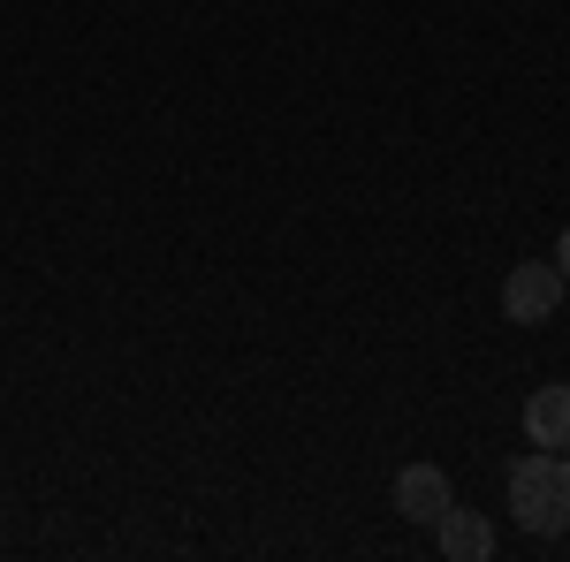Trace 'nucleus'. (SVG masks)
I'll return each instance as SVG.
<instances>
[{"label":"nucleus","mask_w":570,"mask_h":562,"mask_svg":"<svg viewBox=\"0 0 570 562\" xmlns=\"http://www.w3.org/2000/svg\"><path fill=\"white\" fill-rule=\"evenodd\" d=\"M510 510H518V524H525L532 540L570 532V464H563V448H532V456L510 464Z\"/></svg>","instance_id":"nucleus-1"},{"label":"nucleus","mask_w":570,"mask_h":562,"mask_svg":"<svg viewBox=\"0 0 570 562\" xmlns=\"http://www.w3.org/2000/svg\"><path fill=\"white\" fill-rule=\"evenodd\" d=\"M563 297H570V282H563V266H556V259H525V266H510V282H502V312H510V327H548Z\"/></svg>","instance_id":"nucleus-2"},{"label":"nucleus","mask_w":570,"mask_h":562,"mask_svg":"<svg viewBox=\"0 0 570 562\" xmlns=\"http://www.w3.org/2000/svg\"><path fill=\"white\" fill-rule=\"evenodd\" d=\"M449 502H456V486H449L441 464H403V472H395V510L411 524H434Z\"/></svg>","instance_id":"nucleus-3"},{"label":"nucleus","mask_w":570,"mask_h":562,"mask_svg":"<svg viewBox=\"0 0 570 562\" xmlns=\"http://www.w3.org/2000/svg\"><path fill=\"white\" fill-rule=\"evenodd\" d=\"M434 548L449 562H487L494 555V524H487L480 510H456V502H449V510L434 517Z\"/></svg>","instance_id":"nucleus-4"},{"label":"nucleus","mask_w":570,"mask_h":562,"mask_svg":"<svg viewBox=\"0 0 570 562\" xmlns=\"http://www.w3.org/2000/svg\"><path fill=\"white\" fill-rule=\"evenodd\" d=\"M525 433L532 448H570V381H548L525 395Z\"/></svg>","instance_id":"nucleus-5"},{"label":"nucleus","mask_w":570,"mask_h":562,"mask_svg":"<svg viewBox=\"0 0 570 562\" xmlns=\"http://www.w3.org/2000/svg\"><path fill=\"white\" fill-rule=\"evenodd\" d=\"M556 266H563V282H570V228H563V244H556Z\"/></svg>","instance_id":"nucleus-6"}]
</instances>
